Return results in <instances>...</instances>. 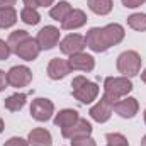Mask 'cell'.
I'll return each mask as SVG.
<instances>
[{
    "label": "cell",
    "instance_id": "cell-1",
    "mask_svg": "<svg viewBox=\"0 0 146 146\" xmlns=\"http://www.w3.org/2000/svg\"><path fill=\"white\" fill-rule=\"evenodd\" d=\"M99 92H100L99 85L87 80L83 75H78L72 80V94L73 97L82 104H87V106L92 104L99 97Z\"/></svg>",
    "mask_w": 146,
    "mask_h": 146
},
{
    "label": "cell",
    "instance_id": "cell-2",
    "mask_svg": "<svg viewBox=\"0 0 146 146\" xmlns=\"http://www.w3.org/2000/svg\"><path fill=\"white\" fill-rule=\"evenodd\" d=\"M133 90V82L127 76H107L104 82V95L117 102Z\"/></svg>",
    "mask_w": 146,
    "mask_h": 146
},
{
    "label": "cell",
    "instance_id": "cell-3",
    "mask_svg": "<svg viewBox=\"0 0 146 146\" xmlns=\"http://www.w3.org/2000/svg\"><path fill=\"white\" fill-rule=\"evenodd\" d=\"M141 61L143 60H141L139 53H136L133 49H127V51H124V53H121L117 56L115 66H117V72L122 76L131 78V76H136L141 72Z\"/></svg>",
    "mask_w": 146,
    "mask_h": 146
},
{
    "label": "cell",
    "instance_id": "cell-4",
    "mask_svg": "<svg viewBox=\"0 0 146 146\" xmlns=\"http://www.w3.org/2000/svg\"><path fill=\"white\" fill-rule=\"evenodd\" d=\"M54 114V104L49 99L37 97L31 102V117L36 119L37 122H46Z\"/></svg>",
    "mask_w": 146,
    "mask_h": 146
},
{
    "label": "cell",
    "instance_id": "cell-5",
    "mask_svg": "<svg viewBox=\"0 0 146 146\" xmlns=\"http://www.w3.org/2000/svg\"><path fill=\"white\" fill-rule=\"evenodd\" d=\"M7 82L10 87L14 88H22V87H27L31 82H33V72L24 66V65H17V66H12L9 72H7Z\"/></svg>",
    "mask_w": 146,
    "mask_h": 146
},
{
    "label": "cell",
    "instance_id": "cell-6",
    "mask_svg": "<svg viewBox=\"0 0 146 146\" xmlns=\"http://www.w3.org/2000/svg\"><path fill=\"white\" fill-rule=\"evenodd\" d=\"M114 100H110L109 97H106V95H102L100 97V100L90 109V117L95 121V122H107L110 119V115H112V112H114Z\"/></svg>",
    "mask_w": 146,
    "mask_h": 146
},
{
    "label": "cell",
    "instance_id": "cell-7",
    "mask_svg": "<svg viewBox=\"0 0 146 146\" xmlns=\"http://www.w3.org/2000/svg\"><path fill=\"white\" fill-rule=\"evenodd\" d=\"M60 36H61V33H60L58 27H54V26H44L37 33L36 41H37V44H39V48H41V51L42 49L48 51V49H53L60 42Z\"/></svg>",
    "mask_w": 146,
    "mask_h": 146
},
{
    "label": "cell",
    "instance_id": "cell-8",
    "mask_svg": "<svg viewBox=\"0 0 146 146\" xmlns=\"http://www.w3.org/2000/svg\"><path fill=\"white\" fill-rule=\"evenodd\" d=\"M85 46L88 49H92L94 53H104L109 49L107 42H106V37L102 33V27H92L88 29L87 36H85Z\"/></svg>",
    "mask_w": 146,
    "mask_h": 146
},
{
    "label": "cell",
    "instance_id": "cell-9",
    "mask_svg": "<svg viewBox=\"0 0 146 146\" xmlns=\"http://www.w3.org/2000/svg\"><path fill=\"white\" fill-rule=\"evenodd\" d=\"M39 53H41V48H39L36 39H33L31 36L27 37V39H24L14 49V54H17L21 60H26V61H34L39 56Z\"/></svg>",
    "mask_w": 146,
    "mask_h": 146
},
{
    "label": "cell",
    "instance_id": "cell-10",
    "mask_svg": "<svg viewBox=\"0 0 146 146\" xmlns=\"http://www.w3.org/2000/svg\"><path fill=\"white\" fill-rule=\"evenodd\" d=\"M83 48H85V36H82V34H68L60 42V51L66 56L82 53Z\"/></svg>",
    "mask_w": 146,
    "mask_h": 146
},
{
    "label": "cell",
    "instance_id": "cell-11",
    "mask_svg": "<svg viewBox=\"0 0 146 146\" xmlns=\"http://www.w3.org/2000/svg\"><path fill=\"white\" fill-rule=\"evenodd\" d=\"M90 134H92V124L83 117H78V121L75 124L61 129V136L65 139H73V138H80V136H90Z\"/></svg>",
    "mask_w": 146,
    "mask_h": 146
},
{
    "label": "cell",
    "instance_id": "cell-12",
    "mask_svg": "<svg viewBox=\"0 0 146 146\" xmlns=\"http://www.w3.org/2000/svg\"><path fill=\"white\" fill-rule=\"evenodd\" d=\"M114 110L122 119H133L139 110V102L134 97H124L114 104Z\"/></svg>",
    "mask_w": 146,
    "mask_h": 146
},
{
    "label": "cell",
    "instance_id": "cell-13",
    "mask_svg": "<svg viewBox=\"0 0 146 146\" xmlns=\"http://www.w3.org/2000/svg\"><path fill=\"white\" fill-rule=\"evenodd\" d=\"M68 63H70V68L72 70H76V72H92L94 68H95V60H94V56L92 54H87V53H76V54H72L70 56V60H68Z\"/></svg>",
    "mask_w": 146,
    "mask_h": 146
},
{
    "label": "cell",
    "instance_id": "cell-14",
    "mask_svg": "<svg viewBox=\"0 0 146 146\" xmlns=\"http://www.w3.org/2000/svg\"><path fill=\"white\" fill-rule=\"evenodd\" d=\"M70 72H72V68H70L68 60L53 58V60L48 63V76H49L51 80H61V78H65Z\"/></svg>",
    "mask_w": 146,
    "mask_h": 146
},
{
    "label": "cell",
    "instance_id": "cell-15",
    "mask_svg": "<svg viewBox=\"0 0 146 146\" xmlns=\"http://www.w3.org/2000/svg\"><path fill=\"white\" fill-rule=\"evenodd\" d=\"M87 14L83 12V10H80V9H73L72 12H70V15L61 22V29H65V31H73V29H80V27H83L85 24H87Z\"/></svg>",
    "mask_w": 146,
    "mask_h": 146
},
{
    "label": "cell",
    "instance_id": "cell-16",
    "mask_svg": "<svg viewBox=\"0 0 146 146\" xmlns=\"http://www.w3.org/2000/svg\"><path fill=\"white\" fill-rule=\"evenodd\" d=\"M102 33H104V37H106V42H107V46H115V44H119L122 39H124V27L121 26V24H117V22H114V24H107V26H104L102 27Z\"/></svg>",
    "mask_w": 146,
    "mask_h": 146
},
{
    "label": "cell",
    "instance_id": "cell-17",
    "mask_svg": "<svg viewBox=\"0 0 146 146\" xmlns=\"http://www.w3.org/2000/svg\"><path fill=\"white\" fill-rule=\"evenodd\" d=\"M27 141L31 146H51L53 145V136L44 127H34L27 134Z\"/></svg>",
    "mask_w": 146,
    "mask_h": 146
},
{
    "label": "cell",
    "instance_id": "cell-18",
    "mask_svg": "<svg viewBox=\"0 0 146 146\" xmlns=\"http://www.w3.org/2000/svg\"><path fill=\"white\" fill-rule=\"evenodd\" d=\"M78 117H80V115H78V112H76L75 109H63V110H60V112L54 115L53 122H54V126L65 129V127H68V126L75 124V122L78 121Z\"/></svg>",
    "mask_w": 146,
    "mask_h": 146
},
{
    "label": "cell",
    "instance_id": "cell-19",
    "mask_svg": "<svg viewBox=\"0 0 146 146\" xmlns=\"http://www.w3.org/2000/svg\"><path fill=\"white\" fill-rule=\"evenodd\" d=\"M72 10L73 9H72V5H70V2L60 0L56 5H53V7L49 9V17L54 19V21H58V22H63V21L70 15Z\"/></svg>",
    "mask_w": 146,
    "mask_h": 146
},
{
    "label": "cell",
    "instance_id": "cell-20",
    "mask_svg": "<svg viewBox=\"0 0 146 146\" xmlns=\"http://www.w3.org/2000/svg\"><path fill=\"white\" fill-rule=\"evenodd\" d=\"M26 102H27V94H14L3 100V106L10 112H19L26 106Z\"/></svg>",
    "mask_w": 146,
    "mask_h": 146
},
{
    "label": "cell",
    "instance_id": "cell-21",
    "mask_svg": "<svg viewBox=\"0 0 146 146\" xmlns=\"http://www.w3.org/2000/svg\"><path fill=\"white\" fill-rule=\"evenodd\" d=\"M17 22V12L14 7H2L0 9V29H9Z\"/></svg>",
    "mask_w": 146,
    "mask_h": 146
},
{
    "label": "cell",
    "instance_id": "cell-22",
    "mask_svg": "<svg viewBox=\"0 0 146 146\" xmlns=\"http://www.w3.org/2000/svg\"><path fill=\"white\" fill-rule=\"evenodd\" d=\"M114 2L112 0H88V9L97 15H107L112 12Z\"/></svg>",
    "mask_w": 146,
    "mask_h": 146
},
{
    "label": "cell",
    "instance_id": "cell-23",
    "mask_svg": "<svg viewBox=\"0 0 146 146\" xmlns=\"http://www.w3.org/2000/svg\"><path fill=\"white\" fill-rule=\"evenodd\" d=\"M21 21L26 22L27 26H36V24H39V21H41V15H39L37 9L24 7V9L21 10Z\"/></svg>",
    "mask_w": 146,
    "mask_h": 146
},
{
    "label": "cell",
    "instance_id": "cell-24",
    "mask_svg": "<svg viewBox=\"0 0 146 146\" xmlns=\"http://www.w3.org/2000/svg\"><path fill=\"white\" fill-rule=\"evenodd\" d=\"M127 26L134 31H139V33L146 31V14H141V12L131 14L127 17Z\"/></svg>",
    "mask_w": 146,
    "mask_h": 146
},
{
    "label": "cell",
    "instance_id": "cell-25",
    "mask_svg": "<svg viewBox=\"0 0 146 146\" xmlns=\"http://www.w3.org/2000/svg\"><path fill=\"white\" fill-rule=\"evenodd\" d=\"M29 37V33L27 31H24V29H17V31H14V33H10V36L7 39V42H9V46H10V49H12V53H14V49L24 41V39H27Z\"/></svg>",
    "mask_w": 146,
    "mask_h": 146
},
{
    "label": "cell",
    "instance_id": "cell-26",
    "mask_svg": "<svg viewBox=\"0 0 146 146\" xmlns=\"http://www.w3.org/2000/svg\"><path fill=\"white\" fill-rule=\"evenodd\" d=\"M106 139H107V146H129L127 138L121 133H109Z\"/></svg>",
    "mask_w": 146,
    "mask_h": 146
},
{
    "label": "cell",
    "instance_id": "cell-27",
    "mask_svg": "<svg viewBox=\"0 0 146 146\" xmlns=\"http://www.w3.org/2000/svg\"><path fill=\"white\" fill-rule=\"evenodd\" d=\"M72 146H97V143L90 136H80L72 139Z\"/></svg>",
    "mask_w": 146,
    "mask_h": 146
},
{
    "label": "cell",
    "instance_id": "cell-28",
    "mask_svg": "<svg viewBox=\"0 0 146 146\" xmlns=\"http://www.w3.org/2000/svg\"><path fill=\"white\" fill-rule=\"evenodd\" d=\"M10 53H12V49H10L9 42H7V41H3V39H0V61L9 60Z\"/></svg>",
    "mask_w": 146,
    "mask_h": 146
},
{
    "label": "cell",
    "instance_id": "cell-29",
    "mask_svg": "<svg viewBox=\"0 0 146 146\" xmlns=\"http://www.w3.org/2000/svg\"><path fill=\"white\" fill-rule=\"evenodd\" d=\"M3 146H29V141H27V139H22V138H19V136H14V138L7 139Z\"/></svg>",
    "mask_w": 146,
    "mask_h": 146
},
{
    "label": "cell",
    "instance_id": "cell-30",
    "mask_svg": "<svg viewBox=\"0 0 146 146\" xmlns=\"http://www.w3.org/2000/svg\"><path fill=\"white\" fill-rule=\"evenodd\" d=\"M121 2H122V5L126 9H138V7H141L145 3L146 0H121Z\"/></svg>",
    "mask_w": 146,
    "mask_h": 146
},
{
    "label": "cell",
    "instance_id": "cell-31",
    "mask_svg": "<svg viewBox=\"0 0 146 146\" xmlns=\"http://www.w3.org/2000/svg\"><path fill=\"white\" fill-rule=\"evenodd\" d=\"M7 85H9V82H7V73L3 72V70H0V92H3V90L7 88Z\"/></svg>",
    "mask_w": 146,
    "mask_h": 146
},
{
    "label": "cell",
    "instance_id": "cell-32",
    "mask_svg": "<svg viewBox=\"0 0 146 146\" xmlns=\"http://www.w3.org/2000/svg\"><path fill=\"white\" fill-rule=\"evenodd\" d=\"M17 0H0V9L2 7H14Z\"/></svg>",
    "mask_w": 146,
    "mask_h": 146
},
{
    "label": "cell",
    "instance_id": "cell-33",
    "mask_svg": "<svg viewBox=\"0 0 146 146\" xmlns=\"http://www.w3.org/2000/svg\"><path fill=\"white\" fill-rule=\"evenodd\" d=\"M24 5H26V7H33V9H37V7H39L37 0H24Z\"/></svg>",
    "mask_w": 146,
    "mask_h": 146
},
{
    "label": "cell",
    "instance_id": "cell-34",
    "mask_svg": "<svg viewBox=\"0 0 146 146\" xmlns=\"http://www.w3.org/2000/svg\"><path fill=\"white\" fill-rule=\"evenodd\" d=\"M37 3H39V7H51L54 3V0H37Z\"/></svg>",
    "mask_w": 146,
    "mask_h": 146
},
{
    "label": "cell",
    "instance_id": "cell-35",
    "mask_svg": "<svg viewBox=\"0 0 146 146\" xmlns=\"http://www.w3.org/2000/svg\"><path fill=\"white\" fill-rule=\"evenodd\" d=\"M139 146H146V134L141 138V143H139Z\"/></svg>",
    "mask_w": 146,
    "mask_h": 146
},
{
    "label": "cell",
    "instance_id": "cell-36",
    "mask_svg": "<svg viewBox=\"0 0 146 146\" xmlns=\"http://www.w3.org/2000/svg\"><path fill=\"white\" fill-rule=\"evenodd\" d=\"M141 80H143V82L146 83V68L143 70V73H141Z\"/></svg>",
    "mask_w": 146,
    "mask_h": 146
},
{
    "label": "cell",
    "instance_id": "cell-37",
    "mask_svg": "<svg viewBox=\"0 0 146 146\" xmlns=\"http://www.w3.org/2000/svg\"><path fill=\"white\" fill-rule=\"evenodd\" d=\"M3 127H5V124H3V119H2V117H0V133H2V131H3Z\"/></svg>",
    "mask_w": 146,
    "mask_h": 146
},
{
    "label": "cell",
    "instance_id": "cell-38",
    "mask_svg": "<svg viewBox=\"0 0 146 146\" xmlns=\"http://www.w3.org/2000/svg\"><path fill=\"white\" fill-rule=\"evenodd\" d=\"M143 117H145V122H146V109H145V114H143Z\"/></svg>",
    "mask_w": 146,
    "mask_h": 146
}]
</instances>
